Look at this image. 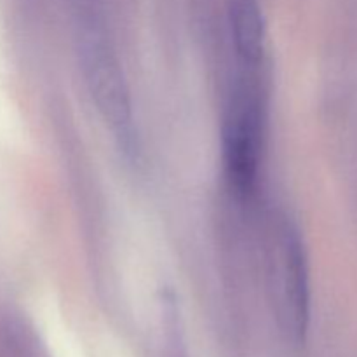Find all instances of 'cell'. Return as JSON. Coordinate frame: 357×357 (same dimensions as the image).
<instances>
[{"mask_svg":"<svg viewBox=\"0 0 357 357\" xmlns=\"http://www.w3.org/2000/svg\"><path fill=\"white\" fill-rule=\"evenodd\" d=\"M234 84L222 129L223 166L227 181L241 197H250L257 187L265 135V103L258 68L243 66Z\"/></svg>","mask_w":357,"mask_h":357,"instance_id":"cell-1","label":"cell"},{"mask_svg":"<svg viewBox=\"0 0 357 357\" xmlns=\"http://www.w3.org/2000/svg\"><path fill=\"white\" fill-rule=\"evenodd\" d=\"M279 288L282 317L293 340L302 344L310 321V275L300 232L284 220L279 229Z\"/></svg>","mask_w":357,"mask_h":357,"instance_id":"cell-3","label":"cell"},{"mask_svg":"<svg viewBox=\"0 0 357 357\" xmlns=\"http://www.w3.org/2000/svg\"><path fill=\"white\" fill-rule=\"evenodd\" d=\"M80 63L94 105L117 145L128 159H138L139 143L131 94L117 56L98 35L91 33L80 44Z\"/></svg>","mask_w":357,"mask_h":357,"instance_id":"cell-2","label":"cell"},{"mask_svg":"<svg viewBox=\"0 0 357 357\" xmlns=\"http://www.w3.org/2000/svg\"><path fill=\"white\" fill-rule=\"evenodd\" d=\"M230 35L239 65L260 66L265 56V20L257 0H234Z\"/></svg>","mask_w":357,"mask_h":357,"instance_id":"cell-4","label":"cell"}]
</instances>
